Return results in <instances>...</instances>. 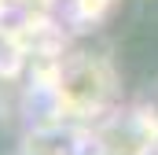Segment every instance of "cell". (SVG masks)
I'll use <instances>...</instances> for the list:
<instances>
[{"instance_id": "cell-1", "label": "cell", "mask_w": 158, "mask_h": 155, "mask_svg": "<svg viewBox=\"0 0 158 155\" xmlns=\"http://www.w3.org/2000/svg\"><path fill=\"white\" fill-rule=\"evenodd\" d=\"M118 63L129 81H147L158 74V19H151V22L143 19V22L129 26L118 48Z\"/></svg>"}, {"instance_id": "cell-2", "label": "cell", "mask_w": 158, "mask_h": 155, "mask_svg": "<svg viewBox=\"0 0 158 155\" xmlns=\"http://www.w3.org/2000/svg\"><path fill=\"white\" fill-rule=\"evenodd\" d=\"M30 155H81V144L70 129H40L30 137Z\"/></svg>"}]
</instances>
